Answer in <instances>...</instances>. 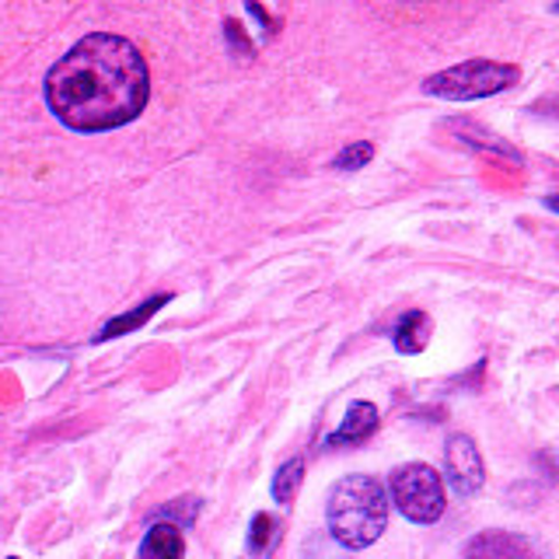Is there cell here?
Listing matches in <instances>:
<instances>
[{"mask_svg": "<svg viewBox=\"0 0 559 559\" xmlns=\"http://www.w3.org/2000/svg\"><path fill=\"white\" fill-rule=\"evenodd\" d=\"M521 70L511 63H493V60H468L451 70H441L424 81V92L433 98L448 102H472V98H489L503 92V87L518 84Z\"/></svg>", "mask_w": 559, "mask_h": 559, "instance_id": "3957f363", "label": "cell"}, {"mask_svg": "<svg viewBox=\"0 0 559 559\" xmlns=\"http://www.w3.org/2000/svg\"><path fill=\"white\" fill-rule=\"evenodd\" d=\"M462 559H542V552L532 538H524L518 532L489 528L465 542Z\"/></svg>", "mask_w": 559, "mask_h": 559, "instance_id": "8992f818", "label": "cell"}, {"mask_svg": "<svg viewBox=\"0 0 559 559\" xmlns=\"http://www.w3.org/2000/svg\"><path fill=\"white\" fill-rule=\"evenodd\" d=\"M374 157V147L367 144V140H357V144H349L336 154V162H332V168L340 171H354V168H364L367 162Z\"/></svg>", "mask_w": 559, "mask_h": 559, "instance_id": "7c38bea8", "label": "cell"}, {"mask_svg": "<svg viewBox=\"0 0 559 559\" xmlns=\"http://www.w3.org/2000/svg\"><path fill=\"white\" fill-rule=\"evenodd\" d=\"M325 521L332 538L343 549H367L381 538L389 524V493L374 476H346L332 486L325 503Z\"/></svg>", "mask_w": 559, "mask_h": 559, "instance_id": "7a4b0ae2", "label": "cell"}, {"mask_svg": "<svg viewBox=\"0 0 559 559\" xmlns=\"http://www.w3.org/2000/svg\"><path fill=\"white\" fill-rule=\"evenodd\" d=\"M182 556H186V538L179 532V524L171 521L151 524L136 552V559H182Z\"/></svg>", "mask_w": 559, "mask_h": 559, "instance_id": "ba28073f", "label": "cell"}, {"mask_svg": "<svg viewBox=\"0 0 559 559\" xmlns=\"http://www.w3.org/2000/svg\"><path fill=\"white\" fill-rule=\"evenodd\" d=\"M301 479H305V462L301 459H290L287 465H280L276 479H273V500L276 503H290L297 497V489H301Z\"/></svg>", "mask_w": 559, "mask_h": 559, "instance_id": "8fae6325", "label": "cell"}, {"mask_svg": "<svg viewBox=\"0 0 559 559\" xmlns=\"http://www.w3.org/2000/svg\"><path fill=\"white\" fill-rule=\"evenodd\" d=\"M392 343H395L399 354H406V357L419 354V349H427V343H430V319H427L424 311L402 314L395 332H392Z\"/></svg>", "mask_w": 559, "mask_h": 559, "instance_id": "9c48e42d", "label": "cell"}, {"mask_svg": "<svg viewBox=\"0 0 559 559\" xmlns=\"http://www.w3.org/2000/svg\"><path fill=\"white\" fill-rule=\"evenodd\" d=\"M162 305H168V297L165 294H154L151 301H144V305H136L133 311H127V314H119V319H112L109 325H102V332H98V343L102 340H116V336H122V332H133V329H140L147 319H154V311L162 308Z\"/></svg>", "mask_w": 559, "mask_h": 559, "instance_id": "30bf717a", "label": "cell"}, {"mask_svg": "<svg viewBox=\"0 0 559 559\" xmlns=\"http://www.w3.org/2000/svg\"><path fill=\"white\" fill-rule=\"evenodd\" d=\"M273 532H276V521H273L266 511L255 514V518H252V528H249V552H252V556H262V552H266Z\"/></svg>", "mask_w": 559, "mask_h": 559, "instance_id": "4fadbf2b", "label": "cell"}, {"mask_svg": "<svg viewBox=\"0 0 559 559\" xmlns=\"http://www.w3.org/2000/svg\"><path fill=\"white\" fill-rule=\"evenodd\" d=\"M11 559H17V556H11Z\"/></svg>", "mask_w": 559, "mask_h": 559, "instance_id": "9a60e30c", "label": "cell"}, {"mask_svg": "<svg viewBox=\"0 0 559 559\" xmlns=\"http://www.w3.org/2000/svg\"><path fill=\"white\" fill-rule=\"evenodd\" d=\"M165 514H179L182 524H192V521H197V514H200V500H175Z\"/></svg>", "mask_w": 559, "mask_h": 559, "instance_id": "5bb4252c", "label": "cell"}, {"mask_svg": "<svg viewBox=\"0 0 559 559\" xmlns=\"http://www.w3.org/2000/svg\"><path fill=\"white\" fill-rule=\"evenodd\" d=\"M151 98L147 60L112 32L84 35L46 74V105L67 130L105 133L133 122Z\"/></svg>", "mask_w": 559, "mask_h": 559, "instance_id": "6da1fadb", "label": "cell"}, {"mask_svg": "<svg viewBox=\"0 0 559 559\" xmlns=\"http://www.w3.org/2000/svg\"><path fill=\"white\" fill-rule=\"evenodd\" d=\"M378 430V409L374 402H349V409L343 416L340 430L329 437V448H343V444H360Z\"/></svg>", "mask_w": 559, "mask_h": 559, "instance_id": "52a82bcc", "label": "cell"}, {"mask_svg": "<svg viewBox=\"0 0 559 559\" xmlns=\"http://www.w3.org/2000/svg\"><path fill=\"white\" fill-rule=\"evenodd\" d=\"M392 500L406 521L433 524L444 514V483L430 465L409 462L392 472Z\"/></svg>", "mask_w": 559, "mask_h": 559, "instance_id": "277c9868", "label": "cell"}, {"mask_svg": "<svg viewBox=\"0 0 559 559\" xmlns=\"http://www.w3.org/2000/svg\"><path fill=\"white\" fill-rule=\"evenodd\" d=\"M444 465H448V483L459 497H472L479 493L486 483V468H483V454L476 448V441L465 433L448 437L444 448Z\"/></svg>", "mask_w": 559, "mask_h": 559, "instance_id": "5b68a950", "label": "cell"}]
</instances>
